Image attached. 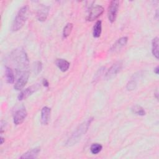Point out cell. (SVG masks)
Here are the masks:
<instances>
[{
    "label": "cell",
    "mask_w": 159,
    "mask_h": 159,
    "mask_svg": "<svg viewBox=\"0 0 159 159\" xmlns=\"http://www.w3.org/2000/svg\"><path fill=\"white\" fill-rule=\"evenodd\" d=\"M49 10H50L49 6L42 5L40 7V8L38 9L37 12V17L38 20L40 22L45 21L47 19V16L48 15Z\"/></svg>",
    "instance_id": "obj_10"
},
{
    "label": "cell",
    "mask_w": 159,
    "mask_h": 159,
    "mask_svg": "<svg viewBox=\"0 0 159 159\" xmlns=\"http://www.w3.org/2000/svg\"><path fill=\"white\" fill-rule=\"evenodd\" d=\"M102 149V146L100 143H93L90 147V151L92 154L96 155L99 153Z\"/></svg>",
    "instance_id": "obj_18"
},
{
    "label": "cell",
    "mask_w": 159,
    "mask_h": 159,
    "mask_svg": "<svg viewBox=\"0 0 159 159\" xmlns=\"http://www.w3.org/2000/svg\"><path fill=\"white\" fill-rule=\"evenodd\" d=\"M154 73H155V74H157V75H158V73H159V68H158V66H157V67L154 69Z\"/></svg>",
    "instance_id": "obj_25"
},
{
    "label": "cell",
    "mask_w": 159,
    "mask_h": 159,
    "mask_svg": "<svg viewBox=\"0 0 159 159\" xmlns=\"http://www.w3.org/2000/svg\"><path fill=\"white\" fill-rule=\"evenodd\" d=\"M13 63L16 65L17 70H26L29 66V61L28 56L25 50L22 48L14 50L11 55Z\"/></svg>",
    "instance_id": "obj_1"
},
{
    "label": "cell",
    "mask_w": 159,
    "mask_h": 159,
    "mask_svg": "<svg viewBox=\"0 0 159 159\" xmlns=\"http://www.w3.org/2000/svg\"><path fill=\"white\" fill-rule=\"evenodd\" d=\"M152 52L153 56L158 58V37H155L152 42Z\"/></svg>",
    "instance_id": "obj_17"
},
{
    "label": "cell",
    "mask_w": 159,
    "mask_h": 159,
    "mask_svg": "<svg viewBox=\"0 0 159 159\" xmlns=\"http://www.w3.org/2000/svg\"><path fill=\"white\" fill-rule=\"evenodd\" d=\"M42 84H43L44 86H45V87H48L49 83H48V81H47V80L43 79V81H42Z\"/></svg>",
    "instance_id": "obj_24"
},
{
    "label": "cell",
    "mask_w": 159,
    "mask_h": 159,
    "mask_svg": "<svg viewBox=\"0 0 159 159\" xmlns=\"http://www.w3.org/2000/svg\"><path fill=\"white\" fill-rule=\"evenodd\" d=\"M5 121L2 120L1 122V133L4 132V129H5Z\"/></svg>",
    "instance_id": "obj_23"
},
{
    "label": "cell",
    "mask_w": 159,
    "mask_h": 159,
    "mask_svg": "<svg viewBox=\"0 0 159 159\" xmlns=\"http://www.w3.org/2000/svg\"><path fill=\"white\" fill-rule=\"evenodd\" d=\"M17 78L15 82L14 88L16 90H21L28 81L29 73L27 70H17Z\"/></svg>",
    "instance_id": "obj_4"
},
{
    "label": "cell",
    "mask_w": 159,
    "mask_h": 159,
    "mask_svg": "<svg viewBox=\"0 0 159 159\" xmlns=\"http://www.w3.org/2000/svg\"><path fill=\"white\" fill-rule=\"evenodd\" d=\"M51 109L47 106H45L41 111V123L43 125H47L50 119Z\"/></svg>",
    "instance_id": "obj_11"
},
{
    "label": "cell",
    "mask_w": 159,
    "mask_h": 159,
    "mask_svg": "<svg viewBox=\"0 0 159 159\" xmlns=\"http://www.w3.org/2000/svg\"><path fill=\"white\" fill-rule=\"evenodd\" d=\"M136 86H137L136 82L134 80H131L127 83V84L126 85V88L129 91H132V90H134L135 89Z\"/></svg>",
    "instance_id": "obj_22"
},
{
    "label": "cell",
    "mask_w": 159,
    "mask_h": 159,
    "mask_svg": "<svg viewBox=\"0 0 159 159\" xmlns=\"http://www.w3.org/2000/svg\"><path fill=\"white\" fill-rule=\"evenodd\" d=\"M119 7V1H111L107 10V17L110 22L113 23L117 17L118 11Z\"/></svg>",
    "instance_id": "obj_5"
},
{
    "label": "cell",
    "mask_w": 159,
    "mask_h": 159,
    "mask_svg": "<svg viewBox=\"0 0 159 159\" xmlns=\"http://www.w3.org/2000/svg\"><path fill=\"white\" fill-rule=\"evenodd\" d=\"M55 63L57 67L63 72H65L69 69L70 63L65 59H62V58L57 59L55 61Z\"/></svg>",
    "instance_id": "obj_13"
},
{
    "label": "cell",
    "mask_w": 159,
    "mask_h": 159,
    "mask_svg": "<svg viewBox=\"0 0 159 159\" xmlns=\"http://www.w3.org/2000/svg\"><path fill=\"white\" fill-rule=\"evenodd\" d=\"M40 88V85L39 84L37 83V84H34L25 88V89L22 91L20 93V94L18 95V97H17L19 101L25 99L29 96L32 95L34 93L37 91Z\"/></svg>",
    "instance_id": "obj_7"
},
{
    "label": "cell",
    "mask_w": 159,
    "mask_h": 159,
    "mask_svg": "<svg viewBox=\"0 0 159 159\" xmlns=\"http://www.w3.org/2000/svg\"><path fill=\"white\" fill-rule=\"evenodd\" d=\"M132 111L134 113L139 116H144L145 115V111L143 107L140 106L135 105L132 107Z\"/></svg>",
    "instance_id": "obj_20"
},
{
    "label": "cell",
    "mask_w": 159,
    "mask_h": 159,
    "mask_svg": "<svg viewBox=\"0 0 159 159\" xmlns=\"http://www.w3.org/2000/svg\"><path fill=\"white\" fill-rule=\"evenodd\" d=\"M40 152V147H35L32 148L24 153L20 158H36Z\"/></svg>",
    "instance_id": "obj_12"
},
{
    "label": "cell",
    "mask_w": 159,
    "mask_h": 159,
    "mask_svg": "<svg viewBox=\"0 0 159 159\" xmlns=\"http://www.w3.org/2000/svg\"><path fill=\"white\" fill-rule=\"evenodd\" d=\"M104 8L99 5L91 7L89 10V12L86 17V20L93 21L101 16L104 12Z\"/></svg>",
    "instance_id": "obj_6"
},
{
    "label": "cell",
    "mask_w": 159,
    "mask_h": 159,
    "mask_svg": "<svg viewBox=\"0 0 159 159\" xmlns=\"http://www.w3.org/2000/svg\"><path fill=\"white\" fill-rule=\"evenodd\" d=\"M27 116V112L24 107H22L19 109L17 111H16V112L14 115L13 121L14 124L17 125L21 124L26 118Z\"/></svg>",
    "instance_id": "obj_8"
},
{
    "label": "cell",
    "mask_w": 159,
    "mask_h": 159,
    "mask_svg": "<svg viewBox=\"0 0 159 159\" xmlns=\"http://www.w3.org/2000/svg\"><path fill=\"white\" fill-rule=\"evenodd\" d=\"M0 141H1L0 143L2 145V144L4 143V138H3L2 137H1V138H0Z\"/></svg>",
    "instance_id": "obj_26"
},
{
    "label": "cell",
    "mask_w": 159,
    "mask_h": 159,
    "mask_svg": "<svg viewBox=\"0 0 159 159\" xmlns=\"http://www.w3.org/2000/svg\"><path fill=\"white\" fill-rule=\"evenodd\" d=\"M155 18H156V19H158V10H157V11H156Z\"/></svg>",
    "instance_id": "obj_27"
},
{
    "label": "cell",
    "mask_w": 159,
    "mask_h": 159,
    "mask_svg": "<svg viewBox=\"0 0 159 159\" xmlns=\"http://www.w3.org/2000/svg\"><path fill=\"white\" fill-rule=\"evenodd\" d=\"M101 31H102V22L101 20H98L93 29V35L94 38H98L100 37L101 34Z\"/></svg>",
    "instance_id": "obj_16"
},
{
    "label": "cell",
    "mask_w": 159,
    "mask_h": 159,
    "mask_svg": "<svg viewBox=\"0 0 159 159\" xmlns=\"http://www.w3.org/2000/svg\"><path fill=\"white\" fill-rule=\"evenodd\" d=\"M92 118H89L85 122H83L76 129V130L71 134V136L68 138L66 142V145L70 147L76 144L82 137L83 135L86 134L89 129L90 124L92 121Z\"/></svg>",
    "instance_id": "obj_2"
},
{
    "label": "cell",
    "mask_w": 159,
    "mask_h": 159,
    "mask_svg": "<svg viewBox=\"0 0 159 159\" xmlns=\"http://www.w3.org/2000/svg\"><path fill=\"white\" fill-rule=\"evenodd\" d=\"M122 67V63L120 61H118L114 63L106 72L105 78L107 80H109L113 78L121 70Z\"/></svg>",
    "instance_id": "obj_9"
},
{
    "label": "cell",
    "mask_w": 159,
    "mask_h": 159,
    "mask_svg": "<svg viewBox=\"0 0 159 159\" xmlns=\"http://www.w3.org/2000/svg\"><path fill=\"white\" fill-rule=\"evenodd\" d=\"M128 38L127 37H122L118 39V40L116 42L115 44L112 46L111 50L112 51H116L120 50L122 47L125 46L127 43Z\"/></svg>",
    "instance_id": "obj_14"
},
{
    "label": "cell",
    "mask_w": 159,
    "mask_h": 159,
    "mask_svg": "<svg viewBox=\"0 0 159 159\" xmlns=\"http://www.w3.org/2000/svg\"><path fill=\"white\" fill-rule=\"evenodd\" d=\"M42 63L40 61H36L33 65L32 70L35 74L37 75L39 73H40V71H42Z\"/></svg>",
    "instance_id": "obj_21"
},
{
    "label": "cell",
    "mask_w": 159,
    "mask_h": 159,
    "mask_svg": "<svg viewBox=\"0 0 159 159\" xmlns=\"http://www.w3.org/2000/svg\"><path fill=\"white\" fill-rule=\"evenodd\" d=\"M5 76H6V80L7 83L12 84L14 82L15 78H14V72L10 67L6 66Z\"/></svg>",
    "instance_id": "obj_15"
},
{
    "label": "cell",
    "mask_w": 159,
    "mask_h": 159,
    "mask_svg": "<svg viewBox=\"0 0 159 159\" xmlns=\"http://www.w3.org/2000/svg\"><path fill=\"white\" fill-rule=\"evenodd\" d=\"M73 25L71 23L67 24L63 30V38H67L71 34L72 29H73Z\"/></svg>",
    "instance_id": "obj_19"
},
{
    "label": "cell",
    "mask_w": 159,
    "mask_h": 159,
    "mask_svg": "<svg viewBox=\"0 0 159 159\" xmlns=\"http://www.w3.org/2000/svg\"><path fill=\"white\" fill-rule=\"evenodd\" d=\"M29 8L28 6H24L18 11L12 24L11 29L16 32L20 30L25 24L29 17Z\"/></svg>",
    "instance_id": "obj_3"
}]
</instances>
